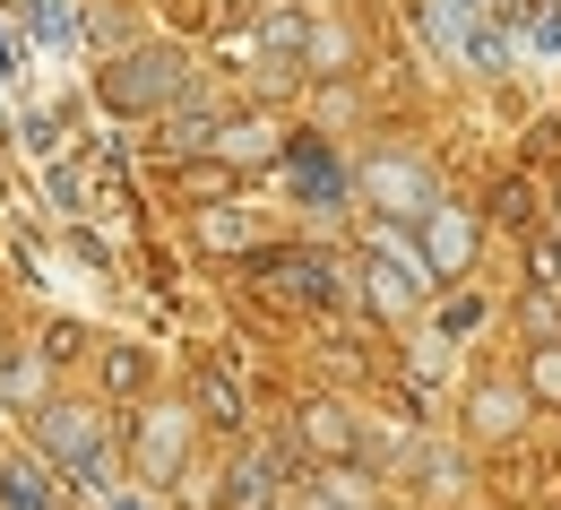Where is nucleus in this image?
Listing matches in <instances>:
<instances>
[{
  "instance_id": "obj_1",
  "label": "nucleus",
  "mask_w": 561,
  "mask_h": 510,
  "mask_svg": "<svg viewBox=\"0 0 561 510\" xmlns=\"http://www.w3.org/2000/svg\"><path fill=\"white\" fill-rule=\"evenodd\" d=\"M182 87V61L173 53H139V61H122V78L104 87L113 104H156V95H173Z\"/></svg>"
},
{
  "instance_id": "obj_2",
  "label": "nucleus",
  "mask_w": 561,
  "mask_h": 510,
  "mask_svg": "<svg viewBox=\"0 0 561 510\" xmlns=\"http://www.w3.org/2000/svg\"><path fill=\"white\" fill-rule=\"evenodd\" d=\"M53 450H61V467L78 485H104V433H95V416H53Z\"/></svg>"
},
{
  "instance_id": "obj_3",
  "label": "nucleus",
  "mask_w": 561,
  "mask_h": 510,
  "mask_svg": "<svg viewBox=\"0 0 561 510\" xmlns=\"http://www.w3.org/2000/svg\"><path fill=\"white\" fill-rule=\"evenodd\" d=\"M415 260H407V251H371V294H380V303H389V311H407V303H415Z\"/></svg>"
},
{
  "instance_id": "obj_4",
  "label": "nucleus",
  "mask_w": 561,
  "mask_h": 510,
  "mask_svg": "<svg viewBox=\"0 0 561 510\" xmlns=\"http://www.w3.org/2000/svg\"><path fill=\"white\" fill-rule=\"evenodd\" d=\"M26 26H35L53 53H70V44H78V26H70V9H61V0H26Z\"/></svg>"
},
{
  "instance_id": "obj_5",
  "label": "nucleus",
  "mask_w": 561,
  "mask_h": 510,
  "mask_svg": "<svg viewBox=\"0 0 561 510\" xmlns=\"http://www.w3.org/2000/svg\"><path fill=\"white\" fill-rule=\"evenodd\" d=\"M371 191H389V200H407V217L423 208V173H415V165H380V173H371Z\"/></svg>"
},
{
  "instance_id": "obj_6",
  "label": "nucleus",
  "mask_w": 561,
  "mask_h": 510,
  "mask_svg": "<svg viewBox=\"0 0 561 510\" xmlns=\"http://www.w3.org/2000/svg\"><path fill=\"white\" fill-rule=\"evenodd\" d=\"M432 260H440V269H458V260H467V217H458V208H449V217H432Z\"/></svg>"
},
{
  "instance_id": "obj_7",
  "label": "nucleus",
  "mask_w": 561,
  "mask_h": 510,
  "mask_svg": "<svg viewBox=\"0 0 561 510\" xmlns=\"http://www.w3.org/2000/svg\"><path fill=\"white\" fill-rule=\"evenodd\" d=\"M0 502H9V510H53V494H44V476L9 467V476H0Z\"/></svg>"
},
{
  "instance_id": "obj_8",
  "label": "nucleus",
  "mask_w": 561,
  "mask_h": 510,
  "mask_svg": "<svg viewBox=\"0 0 561 510\" xmlns=\"http://www.w3.org/2000/svg\"><path fill=\"white\" fill-rule=\"evenodd\" d=\"M260 502H268V467H242L233 494H225V510H260Z\"/></svg>"
},
{
  "instance_id": "obj_9",
  "label": "nucleus",
  "mask_w": 561,
  "mask_h": 510,
  "mask_svg": "<svg viewBox=\"0 0 561 510\" xmlns=\"http://www.w3.org/2000/svg\"><path fill=\"white\" fill-rule=\"evenodd\" d=\"M302 191L329 200V191H337V165H329V156H302Z\"/></svg>"
},
{
  "instance_id": "obj_10",
  "label": "nucleus",
  "mask_w": 561,
  "mask_h": 510,
  "mask_svg": "<svg viewBox=\"0 0 561 510\" xmlns=\"http://www.w3.org/2000/svg\"><path fill=\"white\" fill-rule=\"evenodd\" d=\"M536 269H545V277L561 286V242H545V260H536Z\"/></svg>"
}]
</instances>
